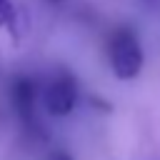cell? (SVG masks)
Masks as SVG:
<instances>
[{
    "instance_id": "2",
    "label": "cell",
    "mask_w": 160,
    "mask_h": 160,
    "mask_svg": "<svg viewBox=\"0 0 160 160\" xmlns=\"http://www.w3.org/2000/svg\"><path fill=\"white\" fill-rule=\"evenodd\" d=\"M75 102H78V82L72 75L68 72H60L55 75L48 88L42 90V105L45 110L52 115V118H65L75 110Z\"/></svg>"
},
{
    "instance_id": "4",
    "label": "cell",
    "mask_w": 160,
    "mask_h": 160,
    "mask_svg": "<svg viewBox=\"0 0 160 160\" xmlns=\"http://www.w3.org/2000/svg\"><path fill=\"white\" fill-rule=\"evenodd\" d=\"M12 18H15L12 2H10V0H0V28H2V25H10Z\"/></svg>"
},
{
    "instance_id": "6",
    "label": "cell",
    "mask_w": 160,
    "mask_h": 160,
    "mask_svg": "<svg viewBox=\"0 0 160 160\" xmlns=\"http://www.w3.org/2000/svg\"><path fill=\"white\" fill-rule=\"evenodd\" d=\"M50 2H60V0H50Z\"/></svg>"
},
{
    "instance_id": "3",
    "label": "cell",
    "mask_w": 160,
    "mask_h": 160,
    "mask_svg": "<svg viewBox=\"0 0 160 160\" xmlns=\"http://www.w3.org/2000/svg\"><path fill=\"white\" fill-rule=\"evenodd\" d=\"M10 98H12V108L18 112V118L32 128L35 125V105H38V88L30 78H15L12 88H10Z\"/></svg>"
},
{
    "instance_id": "1",
    "label": "cell",
    "mask_w": 160,
    "mask_h": 160,
    "mask_svg": "<svg viewBox=\"0 0 160 160\" xmlns=\"http://www.w3.org/2000/svg\"><path fill=\"white\" fill-rule=\"evenodd\" d=\"M108 62L118 80H132L142 70V48L132 30L120 28L108 40Z\"/></svg>"
},
{
    "instance_id": "5",
    "label": "cell",
    "mask_w": 160,
    "mask_h": 160,
    "mask_svg": "<svg viewBox=\"0 0 160 160\" xmlns=\"http://www.w3.org/2000/svg\"><path fill=\"white\" fill-rule=\"evenodd\" d=\"M50 160H72V155L65 152V150H55V152L50 155Z\"/></svg>"
}]
</instances>
